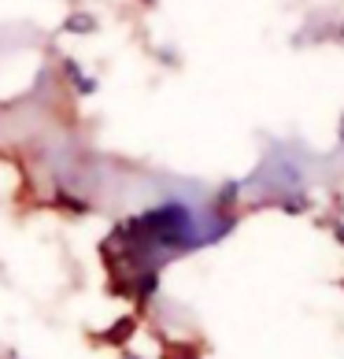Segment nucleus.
I'll use <instances>...</instances> for the list:
<instances>
[{
  "label": "nucleus",
  "instance_id": "obj_1",
  "mask_svg": "<svg viewBox=\"0 0 344 359\" xmlns=\"http://www.w3.org/2000/svg\"><path fill=\"white\" fill-rule=\"evenodd\" d=\"M123 359H141V355H130V352H126V355H123Z\"/></svg>",
  "mask_w": 344,
  "mask_h": 359
}]
</instances>
